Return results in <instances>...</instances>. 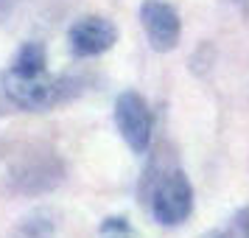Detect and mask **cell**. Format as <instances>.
Returning <instances> with one entry per match:
<instances>
[{"label": "cell", "instance_id": "6da1fadb", "mask_svg": "<svg viewBox=\"0 0 249 238\" xmlns=\"http://www.w3.org/2000/svg\"><path fill=\"white\" fill-rule=\"evenodd\" d=\"M3 90L9 95V101L20 110L28 112H45L53 110L59 104H65L76 92V81L70 76H59V73H34V76H20V73H6L3 79Z\"/></svg>", "mask_w": 249, "mask_h": 238}, {"label": "cell", "instance_id": "7a4b0ae2", "mask_svg": "<svg viewBox=\"0 0 249 238\" xmlns=\"http://www.w3.org/2000/svg\"><path fill=\"white\" fill-rule=\"evenodd\" d=\"M148 210L154 221L162 227L182 224L193 210V185L185 177V171L168 168L151 182L148 191Z\"/></svg>", "mask_w": 249, "mask_h": 238}, {"label": "cell", "instance_id": "3957f363", "mask_svg": "<svg viewBox=\"0 0 249 238\" xmlns=\"http://www.w3.org/2000/svg\"><path fill=\"white\" fill-rule=\"evenodd\" d=\"M115 126L124 137V143L135 154H146L148 151L151 132H154V115H151L143 95L129 90L115 98Z\"/></svg>", "mask_w": 249, "mask_h": 238}, {"label": "cell", "instance_id": "277c9868", "mask_svg": "<svg viewBox=\"0 0 249 238\" xmlns=\"http://www.w3.org/2000/svg\"><path fill=\"white\" fill-rule=\"evenodd\" d=\"M140 20H143L146 37L154 51L168 54V51H174V48L179 45L182 20L174 6L162 3V0H146L143 9H140Z\"/></svg>", "mask_w": 249, "mask_h": 238}, {"label": "cell", "instance_id": "5b68a950", "mask_svg": "<svg viewBox=\"0 0 249 238\" xmlns=\"http://www.w3.org/2000/svg\"><path fill=\"white\" fill-rule=\"evenodd\" d=\"M68 42L76 56H101L118 42V28L107 17L87 14L70 25Z\"/></svg>", "mask_w": 249, "mask_h": 238}, {"label": "cell", "instance_id": "8992f818", "mask_svg": "<svg viewBox=\"0 0 249 238\" xmlns=\"http://www.w3.org/2000/svg\"><path fill=\"white\" fill-rule=\"evenodd\" d=\"M12 73H20V76H34V73H42L48 70V56H45V45L42 42H25L12 59Z\"/></svg>", "mask_w": 249, "mask_h": 238}, {"label": "cell", "instance_id": "52a82bcc", "mask_svg": "<svg viewBox=\"0 0 249 238\" xmlns=\"http://www.w3.org/2000/svg\"><path fill=\"white\" fill-rule=\"evenodd\" d=\"M98 238H140L126 216H109L98 227Z\"/></svg>", "mask_w": 249, "mask_h": 238}, {"label": "cell", "instance_id": "ba28073f", "mask_svg": "<svg viewBox=\"0 0 249 238\" xmlns=\"http://www.w3.org/2000/svg\"><path fill=\"white\" fill-rule=\"evenodd\" d=\"M213 238H249V207H244V210H241L224 230H218Z\"/></svg>", "mask_w": 249, "mask_h": 238}, {"label": "cell", "instance_id": "9c48e42d", "mask_svg": "<svg viewBox=\"0 0 249 238\" xmlns=\"http://www.w3.org/2000/svg\"><path fill=\"white\" fill-rule=\"evenodd\" d=\"M20 3H23V0H0V20H6V17H9Z\"/></svg>", "mask_w": 249, "mask_h": 238}]
</instances>
